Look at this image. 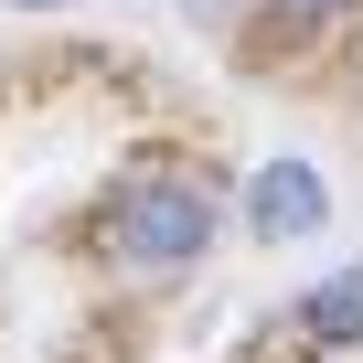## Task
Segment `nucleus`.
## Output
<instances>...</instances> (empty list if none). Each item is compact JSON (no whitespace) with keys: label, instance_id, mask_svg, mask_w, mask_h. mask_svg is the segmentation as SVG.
I'll return each mask as SVG.
<instances>
[{"label":"nucleus","instance_id":"7ed1b4c3","mask_svg":"<svg viewBox=\"0 0 363 363\" xmlns=\"http://www.w3.org/2000/svg\"><path fill=\"white\" fill-rule=\"evenodd\" d=\"M310 342H363V267L310 289Z\"/></svg>","mask_w":363,"mask_h":363},{"label":"nucleus","instance_id":"f03ea898","mask_svg":"<svg viewBox=\"0 0 363 363\" xmlns=\"http://www.w3.org/2000/svg\"><path fill=\"white\" fill-rule=\"evenodd\" d=\"M246 225H257L267 246H299V235H320V225H331L320 171H310V160H267V171L246 182Z\"/></svg>","mask_w":363,"mask_h":363},{"label":"nucleus","instance_id":"20e7f679","mask_svg":"<svg viewBox=\"0 0 363 363\" xmlns=\"http://www.w3.org/2000/svg\"><path fill=\"white\" fill-rule=\"evenodd\" d=\"M278 22L289 33H331V22H352V0H278Z\"/></svg>","mask_w":363,"mask_h":363},{"label":"nucleus","instance_id":"f257e3e1","mask_svg":"<svg viewBox=\"0 0 363 363\" xmlns=\"http://www.w3.org/2000/svg\"><path fill=\"white\" fill-rule=\"evenodd\" d=\"M214 182L203 171H139L128 193L107 203V257L118 267H193L214 246Z\"/></svg>","mask_w":363,"mask_h":363}]
</instances>
